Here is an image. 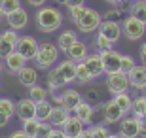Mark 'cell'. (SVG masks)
<instances>
[{"label": "cell", "instance_id": "1", "mask_svg": "<svg viewBox=\"0 0 146 138\" xmlns=\"http://www.w3.org/2000/svg\"><path fill=\"white\" fill-rule=\"evenodd\" d=\"M34 17H36V27L44 34L59 30L61 25H63V13L55 6H42V8H38Z\"/></svg>", "mask_w": 146, "mask_h": 138}, {"label": "cell", "instance_id": "2", "mask_svg": "<svg viewBox=\"0 0 146 138\" xmlns=\"http://www.w3.org/2000/svg\"><path fill=\"white\" fill-rule=\"evenodd\" d=\"M59 61V48L51 42H42L38 46V53L34 57V63H36L38 68L42 70H49L55 63Z\"/></svg>", "mask_w": 146, "mask_h": 138}, {"label": "cell", "instance_id": "3", "mask_svg": "<svg viewBox=\"0 0 146 138\" xmlns=\"http://www.w3.org/2000/svg\"><path fill=\"white\" fill-rule=\"evenodd\" d=\"M101 23H103V15H101L97 10H93V8H86L82 19L76 23V25H78V30L80 32H84V34H91V32L99 30Z\"/></svg>", "mask_w": 146, "mask_h": 138}, {"label": "cell", "instance_id": "4", "mask_svg": "<svg viewBox=\"0 0 146 138\" xmlns=\"http://www.w3.org/2000/svg\"><path fill=\"white\" fill-rule=\"evenodd\" d=\"M121 32H123V36L131 42H139L142 36L146 34V25L142 21H139L137 17L133 15H127L123 19V27H121Z\"/></svg>", "mask_w": 146, "mask_h": 138}, {"label": "cell", "instance_id": "5", "mask_svg": "<svg viewBox=\"0 0 146 138\" xmlns=\"http://www.w3.org/2000/svg\"><path fill=\"white\" fill-rule=\"evenodd\" d=\"M131 87L129 78L125 72H112V74H106V89L112 95H119V93H127Z\"/></svg>", "mask_w": 146, "mask_h": 138}, {"label": "cell", "instance_id": "6", "mask_svg": "<svg viewBox=\"0 0 146 138\" xmlns=\"http://www.w3.org/2000/svg\"><path fill=\"white\" fill-rule=\"evenodd\" d=\"M38 46H40V42L34 36H21L17 42L15 51H19L27 61H34V57L38 53Z\"/></svg>", "mask_w": 146, "mask_h": 138}, {"label": "cell", "instance_id": "7", "mask_svg": "<svg viewBox=\"0 0 146 138\" xmlns=\"http://www.w3.org/2000/svg\"><path fill=\"white\" fill-rule=\"evenodd\" d=\"M101 59H103L104 74H112V72H119V61H121V53H118L116 49H106V51H99Z\"/></svg>", "mask_w": 146, "mask_h": 138}, {"label": "cell", "instance_id": "8", "mask_svg": "<svg viewBox=\"0 0 146 138\" xmlns=\"http://www.w3.org/2000/svg\"><path fill=\"white\" fill-rule=\"evenodd\" d=\"M129 83L137 91H146V66L144 64H135V68L127 72Z\"/></svg>", "mask_w": 146, "mask_h": 138}, {"label": "cell", "instance_id": "9", "mask_svg": "<svg viewBox=\"0 0 146 138\" xmlns=\"http://www.w3.org/2000/svg\"><path fill=\"white\" fill-rule=\"evenodd\" d=\"M15 116L21 121H29V119H36V104L31 98H21L15 104Z\"/></svg>", "mask_w": 146, "mask_h": 138}, {"label": "cell", "instance_id": "10", "mask_svg": "<svg viewBox=\"0 0 146 138\" xmlns=\"http://www.w3.org/2000/svg\"><path fill=\"white\" fill-rule=\"evenodd\" d=\"M99 32L106 36L112 44H116L121 38V25L118 21H110V19H103L101 27H99Z\"/></svg>", "mask_w": 146, "mask_h": 138}, {"label": "cell", "instance_id": "11", "mask_svg": "<svg viewBox=\"0 0 146 138\" xmlns=\"http://www.w3.org/2000/svg\"><path fill=\"white\" fill-rule=\"evenodd\" d=\"M119 136L121 138H137L139 136V119L135 116L123 117L119 121Z\"/></svg>", "mask_w": 146, "mask_h": 138}, {"label": "cell", "instance_id": "12", "mask_svg": "<svg viewBox=\"0 0 146 138\" xmlns=\"http://www.w3.org/2000/svg\"><path fill=\"white\" fill-rule=\"evenodd\" d=\"M27 63H29V61L23 57L19 51H15V49H13L10 55H6V57H4L6 70H8V72H11V74H19V70L25 68V66H27Z\"/></svg>", "mask_w": 146, "mask_h": 138}, {"label": "cell", "instance_id": "13", "mask_svg": "<svg viewBox=\"0 0 146 138\" xmlns=\"http://www.w3.org/2000/svg\"><path fill=\"white\" fill-rule=\"evenodd\" d=\"M6 21H8L10 28H13V30H23V28H27V25H29V11L19 8L17 11L6 15Z\"/></svg>", "mask_w": 146, "mask_h": 138}, {"label": "cell", "instance_id": "14", "mask_svg": "<svg viewBox=\"0 0 146 138\" xmlns=\"http://www.w3.org/2000/svg\"><path fill=\"white\" fill-rule=\"evenodd\" d=\"M57 72H59V76L63 78V81H65L66 85H70L76 81V63L74 61H70V59H66V61H63V63L57 64Z\"/></svg>", "mask_w": 146, "mask_h": 138}, {"label": "cell", "instance_id": "15", "mask_svg": "<svg viewBox=\"0 0 146 138\" xmlns=\"http://www.w3.org/2000/svg\"><path fill=\"white\" fill-rule=\"evenodd\" d=\"M103 117H104V123H119L123 119V112L116 106L114 100H108V102H103Z\"/></svg>", "mask_w": 146, "mask_h": 138}, {"label": "cell", "instance_id": "16", "mask_svg": "<svg viewBox=\"0 0 146 138\" xmlns=\"http://www.w3.org/2000/svg\"><path fill=\"white\" fill-rule=\"evenodd\" d=\"M84 64H86V68L91 72L93 78H99V76L104 74V66H103V59H101V55L97 53H89L86 59H84Z\"/></svg>", "mask_w": 146, "mask_h": 138}, {"label": "cell", "instance_id": "17", "mask_svg": "<svg viewBox=\"0 0 146 138\" xmlns=\"http://www.w3.org/2000/svg\"><path fill=\"white\" fill-rule=\"evenodd\" d=\"M84 129H86V123H82L76 116H70L66 119V123L63 125V133H65L66 138H78Z\"/></svg>", "mask_w": 146, "mask_h": 138}, {"label": "cell", "instance_id": "18", "mask_svg": "<svg viewBox=\"0 0 146 138\" xmlns=\"http://www.w3.org/2000/svg\"><path fill=\"white\" fill-rule=\"evenodd\" d=\"M66 55H68V59H70V61H74V63H84V59L89 55V48H87L86 42L76 40V42L72 44V48L66 51Z\"/></svg>", "mask_w": 146, "mask_h": 138}, {"label": "cell", "instance_id": "19", "mask_svg": "<svg viewBox=\"0 0 146 138\" xmlns=\"http://www.w3.org/2000/svg\"><path fill=\"white\" fill-rule=\"evenodd\" d=\"M82 102V93L78 89H72V87H68V89H65V93H63V102H61V106L66 108L68 112H74V108L78 106Z\"/></svg>", "mask_w": 146, "mask_h": 138}, {"label": "cell", "instance_id": "20", "mask_svg": "<svg viewBox=\"0 0 146 138\" xmlns=\"http://www.w3.org/2000/svg\"><path fill=\"white\" fill-rule=\"evenodd\" d=\"M74 116L80 119L82 123H91L93 121V116H95V106H91L89 102H86V100H82L78 106L74 108Z\"/></svg>", "mask_w": 146, "mask_h": 138}, {"label": "cell", "instance_id": "21", "mask_svg": "<svg viewBox=\"0 0 146 138\" xmlns=\"http://www.w3.org/2000/svg\"><path fill=\"white\" fill-rule=\"evenodd\" d=\"M68 117H70V112L59 104V106H53V110H51L49 123H51L55 129H63V125L66 123V119H68Z\"/></svg>", "mask_w": 146, "mask_h": 138}, {"label": "cell", "instance_id": "22", "mask_svg": "<svg viewBox=\"0 0 146 138\" xmlns=\"http://www.w3.org/2000/svg\"><path fill=\"white\" fill-rule=\"evenodd\" d=\"M17 78H19V83L23 85V87H33V85H36L38 81V72L36 68H33V66H25V68L19 70V74H17Z\"/></svg>", "mask_w": 146, "mask_h": 138}, {"label": "cell", "instance_id": "23", "mask_svg": "<svg viewBox=\"0 0 146 138\" xmlns=\"http://www.w3.org/2000/svg\"><path fill=\"white\" fill-rule=\"evenodd\" d=\"M78 40V34H76L74 30H65V32H61L59 38H57V48H59V51H68V49L72 48V44Z\"/></svg>", "mask_w": 146, "mask_h": 138}, {"label": "cell", "instance_id": "24", "mask_svg": "<svg viewBox=\"0 0 146 138\" xmlns=\"http://www.w3.org/2000/svg\"><path fill=\"white\" fill-rule=\"evenodd\" d=\"M129 15L137 17L139 21H142L146 25V2L144 0H135L129 4Z\"/></svg>", "mask_w": 146, "mask_h": 138}, {"label": "cell", "instance_id": "25", "mask_svg": "<svg viewBox=\"0 0 146 138\" xmlns=\"http://www.w3.org/2000/svg\"><path fill=\"white\" fill-rule=\"evenodd\" d=\"M48 87H49V91H55V89H65L66 87V83L63 81V78L59 76V72L55 68H49L48 70Z\"/></svg>", "mask_w": 146, "mask_h": 138}, {"label": "cell", "instance_id": "26", "mask_svg": "<svg viewBox=\"0 0 146 138\" xmlns=\"http://www.w3.org/2000/svg\"><path fill=\"white\" fill-rule=\"evenodd\" d=\"M112 100L116 102V106H118L119 110L123 112V116L131 112V106H133V98H131L129 93H119V95H114Z\"/></svg>", "mask_w": 146, "mask_h": 138}, {"label": "cell", "instance_id": "27", "mask_svg": "<svg viewBox=\"0 0 146 138\" xmlns=\"http://www.w3.org/2000/svg\"><path fill=\"white\" fill-rule=\"evenodd\" d=\"M48 93L49 91L42 85H33L31 89H29V98L34 102V104H40V102L48 100Z\"/></svg>", "mask_w": 146, "mask_h": 138}, {"label": "cell", "instance_id": "28", "mask_svg": "<svg viewBox=\"0 0 146 138\" xmlns=\"http://www.w3.org/2000/svg\"><path fill=\"white\" fill-rule=\"evenodd\" d=\"M51 110H53V106H51L48 100L36 104V119H38V121H49Z\"/></svg>", "mask_w": 146, "mask_h": 138}, {"label": "cell", "instance_id": "29", "mask_svg": "<svg viewBox=\"0 0 146 138\" xmlns=\"http://www.w3.org/2000/svg\"><path fill=\"white\" fill-rule=\"evenodd\" d=\"M91 80H95L91 76V72L86 68L84 63H76V81L78 83H89Z\"/></svg>", "mask_w": 146, "mask_h": 138}, {"label": "cell", "instance_id": "30", "mask_svg": "<svg viewBox=\"0 0 146 138\" xmlns=\"http://www.w3.org/2000/svg\"><path fill=\"white\" fill-rule=\"evenodd\" d=\"M144 106H146V96L141 95L137 96V98H133V106H131V112H133V116L137 117V119H142V114H144Z\"/></svg>", "mask_w": 146, "mask_h": 138}, {"label": "cell", "instance_id": "31", "mask_svg": "<svg viewBox=\"0 0 146 138\" xmlns=\"http://www.w3.org/2000/svg\"><path fill=\"white\" fill-rule=\"evenodd\" d=\"M0 112L6 114L11 119V117L15 116V102L11 100V98H0Z\"/></svg>", "mask_w": 146, "mask_h": 138}, {"label": "cell", "instance_id": "32", "mask_svg": "<svg viewBox=\"0 0 146 138\" xmlns=\"http://www.w3.org/2000/svg\"><path fill=\"white\" fill-rule=\"evenodd\" d=\"M0 6L6 11V15H10V13H13L21 8V0H0Z\"/></svg>", "mask_w": 146, "mask_h": 138}, {"label": "cell", "instance_id": "33", "mask_svg": "<svg viewBox=\"0 0 146 138\" xmlns=\"http://www.w3.org/2000/svg\"><path fill=\"white\" fill-rule=\"evenodd\" d=\"M95 48H97V51H106V49H112V42L106 36H103L101 32H97V36H95Z\"/></svg>", "mask_w": 146, "mask_h": 138}, {"label": "cell", "instance_id": "34", "mask_svg": "<svg viewBox=\"0 0 146 138\" xmlns=\"http://www.w3.org/2000/svg\"><path fill=\"white\" fill-rule=\"evenodd\" d=\"M38 127H40V121H38V119H29V121H23V131H25V133H27L31 138L36 136Z\"/></svg>", "mask_w": 146, "mask_h": 138}, {"label": "cell", "instance_id": "35", "mask_svg": "<svg viewBox=\"0 0 146 138\" xmlns=\"http://www.w3.org/2000/svg\"><path fill=\"white\" fill-rule=\"evenodd\" d=\"M135 64H137V63H135V59L131 57V55H121V61H119V70L127 74L129 70L135 68Z\"/></svg>", "mask_w": 146, "mask_h": 138}, {"label": "cell", "instance_id": "36", "mask_svg": "<svg viewBox=\"0 0 146 138\" xmlns=\"http://www.w3.org/2000/svg\"><path fill=\"white\" fill-rule=\"evenodd\" d=\"M51 131H53V125L49 121H40V127H38V133L34 138H49Z\"/></svg>", "mask_w": 146, "mask_h": 138}, {"label": "cell", "instance_id": "37", "mask_svg": "<svg viewBox=\"0 0 146 138\" xmlns=\"http://www.w3.org/2000/svg\"><path fill=\"white\" fill-rule=\"evenodd\" d=\"M84 11H86V6H74V8H68V17L72 19V23H78L84 15Z\"/></svg>", "mask_w": 146, "mask_h": 138}, {"label": "cell", "instance_id": "38", "mask_svg": "<svg viewBox=\"0 0 146 138\" xmlns=\"http://www.w3.org/2000/svg\"><path fill=\"white\" fill-rule=\"evenodd\" d=\"M0 34H2V36H4L6 40L11 44V46H13V48H17V42H19V38H21L19 34H17V30H13V28H8V30H2Z\"/></svg>", "mask_w": 146, "mask_h": 138}, {"label": "cell", "instance_id": "39", "mask_svg": "<svg viewBox=\"0 0 146 138\" xmlns=\"http://www.w3.org/2000/svg\"><path fill=\"white\" fill-rule=\"evenodd\" d=\"M13 49H15V48H13V46H11V44L8 42L2 34H0V59H4L6 55H10Z\"/></svg>", "mask_w": 146, "mask_h": 138}, {"label": "cell", "instance_id": "40", "mask_svg": "<svg viewBox=\"0 0 146 138\" xmlns=\"http://www.w3.org/2000/svg\"><path fill=\"white\" fill-rule=\"evenodd\" d=\"M108 129L104 125H95L91 127V138H108Z\"/></svg>", "mask_w": 146, "mask_h": 138}, {"label": "cell", "instance_id": "41", "mask_svg": "<svg viewBox=\"0 0 146 138\" xmlns=\"http://www.w3.org/2000/svg\"><path fill=\"white\" fill-rule=\"evenodd\" d=\"M104 19H110V21H116V17H121V10L119 8H112V10H106L104 13H101Z\"/></svg>", "mask_w": 146, "mask_h": 138}, {"label": "cell", "instance_id": "42", "mask_svg": "<svg viewBox=\"0 0 146 138\" xmlns=\"http://www.w3.org/2000/svg\"><path fill=\"white\" fill-rule=\"evenodd\" d=\"M57 2H61V4H65L66 8H74V6H82L86 0H57Z\"/></svg>", "mask_w": 146, "mask_h": 138}, {"label": "cell", "instance_id": "43", "mask_svg": "<svg viewBox=\"0 0 146 138\" xmlns=\"http://www.w3.org/2000/svg\"><path fill=\"white\" fill-rule=\"evenodd\" d=\"M139 136H141V138H146V117L139 119Z\"/></svg>", "mask_w": 146, "mask_h": 138}, {"label": "cell", "instance_id": "44", "mask_svg": "<svg viewBox=\"0 0 146 138\" xmlns=\"http://www.w3.org/2000/svg\"><path fill=\"white\" fill-rule=\"evenodd\" d=\"M8 138H31V136H29V134L25 133L23 129H17V131H13V133H11Z\"/></svg>", "mask_w": 146, "mask_h": 138}, {"label": "cell", "instance_id": "45", "mask_svg": "<svg viewBox=\"0 0 146 138\" xmlns=\"http://www.w3.org/2000/svg\"><path fill=\"white\" fill-rule=\"evenodd\" d=\"M49 138H66V136H65V133H63V129H55L53 127V131H51Z\"/></svg>", "mask_w": 146, "mask_h": 138}, {"label": "cell", "instance_id": "46", "mask_svg": "<svg viewBox=\"0 0 146 138\" xmlns=\"http://www.w3.org/2000/svg\"><path fill=\"white\" fill-rule=\"evenodd\" d=\"M8 123H10V117L6 116V114H2V112H0V129H2V127H6Z\"/></svg>", "mask_w": 146, "mask_h": 138}, {"label": "cell", "instance_id": "47", "mask_svg": "<svg viewBox=\"0 0 146 138\" xmlns=\"http://www.w3.org/2000/svg\"><path fill=\"white\" fill-rule=\"evenodd\" d=\"M27 2L33 6V8H42V6L46 4V0H27Z\"/></svg>", "mask_w": 146, "mask_h": 138}, {"label": "cell", "instance_id": "48", "mask_svg": "<svg viewBox=\"0 0 146 138\" xmlns=\"http://www.w3.org/2000/svg\"><path fill=\"white\" fill-rule=\"evenodd\" d=\"M141 63L146 66V42L141 46Z\"/></svg>", "mask_w": 146, "mask_h": 138}, {"label": "cell", "instance_id": "49", "mask_svg": "<svg viewBox=\"0 0 146 138\" xmlns=\"http://www.w3.org/2000/svg\"><path fill=\"white\" fill-rule=\"evenodd\" d=\"M78 138H91V127L84 129V131H82V134H80Z\"/></svg>", "mask_w": 146, "mask_h": 138}, {"label": "cell", "instance_id": "50", "mask_svg": "<svg viewBox=\"0 0 146 138\" xmlns=\"http://www.w3.org/2000/svg\"><path fill=\"white\" fill-rule=\"evenodd\" d=\"M104 2H106L108 6H119L121 2H123V0H104Z\"/></svg>", "mask_w": 146, "mask_h": 138}, {"label": "cell", "instance_id": "51", "mask_svg": "<svg viewBox=\"0 0 146 138\" xmlns=\"http://www.w3.org/2000/svg\"><path fill=\"white\" fill-rule=\"evenodd\" d=\"M2 19H6V11L2 10V6H0V21H2Z\"/></svg>", "mask_w": 146, "mask_h": 138}, {"label": "cell", "instance_id": "52", "mask_svg": "<svg viewBox=\"0 0 146 138\" xmlns=\"http://www.w3.org/2000/svg\"><path fill=\"white\" fill-rule=\"evenodd\" d=\"M108 138H121L119 134H108Z\"/></svg>", "mask_w": 146, "mask_h": 138}, {"label": "cell", "instance_id": "53", "mask_svg": "<svg viewBox=\"0 0 146 138\" xmlns=\"http://www.w3.org/2000/svg\"><path fill=\"white\" fill-rule=\"evenodd\" d=\"M0 74H2V59H0Z\"/></svg>", "mask_w": 146, "mask_h": 138}, {"label": "cell", "instance_id": "54", "mask_svg": "<svg viewBox=\"0 0 146 138\" xmlns=\"http://www.w3.org/2000/svg\"><path fill=\"white\" fill-rule=\"evenodd\" d=\"M142 116H144V117H146V106H144V114H142Z\"/></svg>", "mask_w": 146, "mask_h": 138}, {"label": "cell", "instance_id": "55", "mask_svg": "<svg viewBox=\"0 0 146 138\" xmlns=\"http://www.w3.org/2000/svg\"><path fill=\"white\" fill-rule=\"evenodd\" d=\"M127 2H135V0H127Z\"/></svg>", "mask_w": 146, "mask_h": 138}, {"label": "cell", "instance_id": "56", "mask_svg": "<svg viewBox=\"0 0 146 138\" xmlns=\"http://www.w3.org/2000/svg\"><path fill=\"white\" fill-rule=\"evenodd\" d=\"M144 2H146V0H144Z\"/></svg>", "mask_w": 146, "mask_h": 138}]
</instances>
